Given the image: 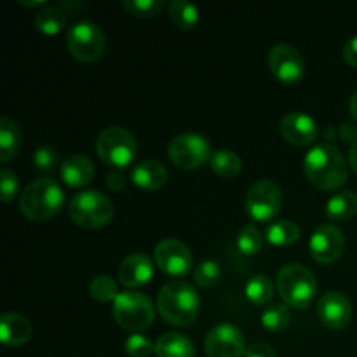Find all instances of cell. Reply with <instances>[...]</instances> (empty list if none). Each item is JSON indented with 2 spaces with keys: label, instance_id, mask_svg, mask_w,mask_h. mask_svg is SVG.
I'll return each instance as SVG.
<instances>
[{
  "label": "cell",
  "instance_id": "obj_35",
  "mask_svg": "<svg viewBox=\"0 0 357 357\" xmlns=\"http://www.w3.org/2000/svg\"><path fill=\"white\" fill-rule=\"evenodd\" d=\"M59 157L52 146H38L33 153V166L35 169L42 171V173H51L58 167Z\"/></svg>",
  "mask_w": 357,
  "mask_h": 357
},
{
  "label": "cell",
  "instance_id": "obj_42",
  "mask_svg": "<svg viewBox=\"0 0 357 357\" xmlns=\"http://www.w3.org/2000/svg\"><path fill=\"white\" fill-rule=\"evenodd\" d=\"M337 135H338V131L335 129V126H326V128L323 129V136L328 143L333 142V139L337 138Z\"/></svg>",
  "mask_w": 357,
  "mask_h": 357
},
{
  "label": "cell",
  "instance_id": "obj_44",
  "mask_svg": "<svg viewBox=\"0 0 357 357\" xmlns=\"http://www.w3.org/2000/svg\"><path fill=\"white\" fill-rule=\"evenodd\" d=\"M349 108H351L352 117H354V121L357 122V91H356L354 94H352L351 101H349Z\"/></svg>",
  "mask_w": 357,
  "mask_h": 357
},
{
  "label": "cell",
  "instance_id": "obj_26",
  "mask_svg": "<svg viewBox=\"0 0 357 357\" xmlns=\"http://www.w3.org/2000/svg\"><path fill=\"white\" fill-rule=\"evenodd\" d=\"M244 295L255 305H268L274 298V284L267 275L257 274L248 279L244 286Z\"/></svg>",
  "mask_w": 357,
  "mask_h": 357
},
{
  "label": "cell",
  "instance_id": "obj_14",
  "mask_svg": "<svg viewBox=\"0 0 357 357\" xmlns=\"http://www.w3.org/2000/svg\"><path fill=\"white\" fill-rule=\"evenodd\" d=\"M155 264L160 271L173 278H183L194 267V258L187 244L178 239H164L160 241L153 251Z\"/></svg>",
  "mask_w": 357,
  "mask_h": 357
},
{
  "label": "cell",
  "instance_id": "obj_16",
  "mask_svg": "<svg viewBox=\"0 0 357 357\" xmlns=\"http://www.w3.org/2000/svg\"><path fill=\"white\" fill-rule=\"evenodd\" d=\"M281 135L291 145L307 146L319 136V128L310 115L303 112H289L281 121Z\"/></svg>",
  "mask_w": 357,
  "mask_h": 357
},
{
  "label": "cell",
  "instance_id": "obj_41",
  "mask_svg": "<svg viewBox=\"0 0 357 357\" xmlns=\"http://www.w3.org/2000/svg\"><path fill=\"white\" fill-rule=\"evenodd\" d=\"M84 7H86V3L79 2V0H70V2L59 3V9H61L65 14H68V13L73 14V13H77V10L84 9Z\"/></svg>",
  "mask_w": 357,
  "mask_h": 357
},
{
  "label": "cell",
  "instance_id": "obj_9",
  "mask_svg": "<svg viewBox=\"0 0 357 357\" xmlns=\"http://www.w3.org/2000/svg\"><path fill=\"white\" fill-rule=\"evenodd\" d=\"M167 155L180 169H199L209 162L213 152L208 138L197 132H181L176 135L167 145Z\"/></svg>",
  "mask_w": 357,
  "mask_h": 357
},
{
  "label": "cell",
  "instance_id": "obj_34",
  "mask_svg": "<svg viewBox=\"0 0 357 357\" xmlns=\"http://www.w3.org/2000/svg\"><path fill=\"white\" fill-rule=\"evenodd\" d=\"M124 349L131 357H150L155 352V344L142 333H132L126 338Z\"/></svg>",
  "mask_w": 357,
  "mask_h": 357
},
{
  "label": "cell",
  "instance_id": "obj_28",
  "mask_svg": "<svg viewBox=\"0 0 357 357\" xmlns=\"http://www.w3.org/2000/svg\"><path fill=\"white\" fill-rule=\"evenodd\" d=\"M209 166L218 176L234 178L241 173L243 162H241V157L232 150H216L209 159Z\"/></svg>",
  "mask_w": 357,
  "mask_h": 357
},
{
  "label": "cell",
  "instance_id": "obj_25",
  "mask_svg": "<svg viewBox=\"0 0 357 357\" xmlns=\"http://www.w3.org/2000/svg\"><path fill=\"white\" fill-rule=\"evenodd\" d=\"M302 236V230L291 220H278V222L271 223L265 232V237L274 246H291Z\"/></svg>",
  "mask_w": 357,
  "mask_h": 357
},
{
  "label": "cell",
  "instance_id": "obj_29",
  "mask_svg": "<svg viewBox=\"0 0 357 357\" xmlns=\"http://www.w3.org/2000/svg\"><path fill=\"white\" fill-rule=\"evenodd\" d=\"M35 26L44 35H56L66 26V14L59 7H44L35 14Z\"/></svg>",
  "mask_w": 357,
  "mask_h": 357
},
{
  "label": "cell",
  "instance_id": "obj_8",
  "mask_svg": "<svg viewBox=\"0 0 357 357\" xmlns=\"http://www.w3.org/2000/svg\"><path fill=\"white\" fill-rule=\"evenodd\" d=\"M66 49L79 61H98L107 51V37L100 24L89 20L77 21L66 30Z\"/></svg>",
  "mask_w": 357,
  "mask_h": 357
},
{
  "label": "cell",
  "instance_id": "obj_3",
  "mask_svg": "<svg viewBox=\"0 0 357 357\" xmlns=\"http://www.w3.org/2000/svg\"><path fill=\"white\" fill-rule=\"evenodd\" d=\"M65 194L51 178H37L20 195V209L31 222H47L61 211Z\"/></svg>",
  "mask_w": 357,
  "mask_h": 357
},
{
  "label": "cell",
  "instance_id": "obj_19",
  "mask_svg": "<svg viewBox=\"0 0 357 357\" xmlns=\"http://www.w3.org/2000/svg\"><path fill=\"white\" fill-rule=\"evenodd\" d=\"M0 338L6 347H21L31 338L30 321L16 312L3 314L0 317Z\"/></svg>",
  "mask_w": 357,
  "mask_h": 357
},
{
  "label": "cell",
  "instance_id": "obj_6",
  "mask_svg": "<svg viewBox=\"0 0 357 357\" xmlns=\"http://www.w3.org/2000/svg\"><path fill=\"white\" fill-rule=\"evenodd\" d=\"M96 153L107 166L124 169L131 166L138 155V142L129 129L112 126L103 129L96 138Z\"/></svg>",
  "mask_w": 357,
  "mask_h": 357
},
{
  "label": "cell",
  "instance_id": "obj_17",
  "mask_svg": "<svg viewBox=\"0 0 357 357\" xmlns=\"http://www.w3.org/2000/svg\"><path fill=\"white\" fill-rule=\"evenodd\" d=\"M153 261L146 255L135 253L122 260L119 267V279L126 288H139L152 281Z\"/></svg>",
  "mask_w": 357,
  "mask_h": 357
},
{
  "label": "cell",
  "instance_id": "obj_27",
  "mask_svg": "<svg viewBox=\"0 0 357 357\" xmlns=\"http://www.w3.org/2000/svg\"><path fill=\"white\" fill-rule=\"evenodd\" d=\"M261 326L271 333H281L291 321V312L286 303H271L261 312Z\"/></svg>",
  "mask_w": 357,
  "mask_h": 357
},
{
  "label": "cell",
  "instance_id": "obj_7",
  "mask_svg": "<svg viewBox=\"0 0 357 357\" xmlns=\"http://www.w3.org/2000/svg\"><path fill=\"white\" fill-rule=\"evenodd\" d=\"M114 317L119 326L124 330L139 333L153 323L155 310L149 296L135 289H128L119 293L117 298L114 300Z\"/></svg>",
  "mask_w": 357,
  "mask_h": 357
},
{
  "label": "cell",
  "instance_id": "obj_23",
  "mask_svg": "<svg viewBox=\"0 0 357 357\" xmlns=\"http://www.w3.org/2000/svg\"><path fill=\"white\" fill-rule=\"evenodd\" d=\"M357 215V194L352 190H344L335 194L326 202V216L331 222H345Z\"/></svg>",
  "mask_w": 357,
  "mask_h": 357
},
{
  "label": "cell",
  "instance_id": "obj_11",
  "mask_svg": "<svg viewBox=\"0 0 357 357\" xmlns=\"http://www.w3.org/2000/svg\"><path fill=\"white\" fill-rule=\"evenodd\" d=\"M204 351L208 357H243L246 352L243 331L232 323L216 324L206 335Z\"/></svg>",
  "mask_w": 357,
  "mask_h": 357
},
{
  "label": "cell",
  "instance_id": "obj_20",
  "mask_svg": "<svg viewBox=\"0 0 357 357\" xmlns=\"http://www.w3.org/2000/svg\"><path fill=\"white\" fill-rule=\"evenodd\" d=\"M167 169L155 159H146L136 164L131 171V181L143 190H157L167 183Z\"/></svg>",
  "mask_w": 357,
  "mask_h": 357
},
{
  "label": "cell",
  "instance_id": "obj_43",
  "mask_svg": "<svg viewBox=\"0 0 357 357\" xmlns=\"http://www.w3.org/2000/svg\"><path fill=\"white\" fill-rule=\"evenodd\" d=\"M349 162H351V167L357 173V143L351 146V153H349Z\"/></svg>",
  "mask_w": 357,
  "mask_h": 357
},
{
  "label": "cell",
  "instance_id": "obj_30",
  "mask_svg": "<svg viewBox=\"0 0 357 357\" xmlns=\"http://www.w3.org/2000/svg\"><path fill=\"white\" fill-rule=\"evenodd\" d=\"M236 244L241 253L248 255V257H253V255L260 253L261 248H264V236H261V232L257 227L248 223L237 234Z\"/></svg>",
  "mask_w": 357,
  "mask_h": 357
},
{
  "label": "cell",
  "instance_id": "obj_39",
  "mask_svg": "<svg viewBox=\"0 0 357 357\" xmlns=\"http://www.w3.org/2000/svg\"><path fill=\"white\" fill-rule=\"evenodd\" d=\"M338 136L344 143H351V145H356L357 143V128L352 122H344V124L338 128Z\"/></svg>",
  "mask_w": 357,
  "mask_h": 357
},
{
  "label": "cell",
  "instance_id": "obj_5",
  "mask_svg": "<svg viewBox=\"0 0 357 357\" xmlns=\"http://www.w3.org/2000/svg\"><path fill=\"white\" fill-rule=\"evenodd\" d=\"M68 215L80 229L96 230L112 222L114 202L103 192L84 190L70 199Z\"/></svg>",
  "mask_w": 357,
  "mask_h": 357
},
{
  "label": "cell",
  "instance_id": "obj_33",
  "mask_svg": "<svg viewBox=\"0 0 357 357\" xmlns=\"http://www.w3.org/2000/svg\"><path fill=\"white\" fill-rule=\"evenodd\" d=\"M122 7L132 16L152 17L160 13L164 7V0H122Z\"/></svg>",
  "mask_w": 357,
  "mask_h": 357
},
{
  "label": "cell",
  "instance_id": "obj_1",
  "mask_svg": "<svg viewBox=\"0 0 357 357\" xmlns=\"http://www.w3.org/2000/svg\"><path fill=\"white\" fill-rule=\"evenodd\" d=\"M303 171L310 183L321 190L340 188L349 176L344 155L331 143H321L310 149L303 159Z\"/></svg>",
  "mask_w": 357,
  "mask_h": 357
},
{
  "label": "cell",
  "instance_id": "obj_15",
  "mask_svg": "<svg viewBox=\"0 0 357 357\" xmlns=\"http://www.w3.org/2000/svg\"><path fill=\"white\" fill-rule=\"evenodd\" d=\"M317 317L330 330H345L352 319L351 300L342 291L324 293L317 305Z\"/></svg>",
  "mask_w": 357,
  "mask_h": 357
},
{
  "label": "cell",
  "instance_id": "obj_18",
  "mask_svg": "<svg viewBox=\"0 0 357 357\" xmlns=\"http://www.w3.org/2000/svg\"><path fill=\"white\" fill-rule=\"evenodd\" d=\"M59 173H61V180L65 181L68 187H86V185H89L94 178V164L87 155L73 153V155L66 157V159L63 160L61 167H59Z\"/></svg>",
  "mask_w": 357,
  "mask_h": 357
},
{
  "label": "cell",
  "instance_id": "obj_12",
  "mask_svg": "<svg viewBox=\"0 0 357 357\" xmlns=\"http://www.w3.org/2000/svg\"><path fill=\"white\" fill-rule=\"evenodd\" d=\"M345 250V236L338 227L323 223L312 232L309 241L310 257L321 265H330L342 257Z\"/></svg>",
  "mask_w": 357,
  "mask_h": 357
},
{
  "label": "cell",
  "instance_id": "obj_37",
  "mask_svg": "<svg viewBox=\"0 0 357 357\" xmlns=\"http://www.w3.org/2000/svg\"><path fill=\"white\" fill-rule=\"evenodd\" d=\"M244 357H278V352L264 342H255V344L248 345Z\"/></svg>",
  "mask_w": 357,
  "mask_h": 357
},
{
  "label": "cell",
  "instance_id": "obj_38",
  "mask_svg": "<svg viewBox=\"0 0 357 357\" xmlns=\"http://www.w3.org/2000/svg\"><path fill=\"white\" fill-rule=\"evenodd\" d=\"M126 183H128V180H126V176L119 169H112L107 174V187L112 192H122L126 188Z\"/></svg>",
  "mask_w": 357,
  "mask_h": 357
},
{
  "label": "cell",
  "instance_id": "obj_2",
  "mask_svg": "<svg viewBox=\"0 0 357 357\" xmlns=\"http://www.w3.org/2000/svg\"><path fill=\"white\" fill-rule=\"evenodd\" d=\"M201 300L194 286L181 279L166 282L157 293V309L160 317L173 326H190L199 316Z\"/></svg>",
  "mask_w": 357,
  "mask_h": 357
},
{
  "label": "cell",
  "instance_id": "obj_45",
  "mask_svg": "<svg viewBox=\"0 0 357 357\" xmlns=\"http://www.w3.org/2000/svg\"><path fill=\"white\" fill-rule=\"evenodd\" d=\"M21 6H26V7H40L44 6L45 0H17Z\"/></svg>",
  "mask_w": 357,
  "mask_h": 357
},
{
  "label": "cell",
  "instance_id": "obj_32",
  "mask_svg": "<svg viewBox=\"0 0 357 357\" xmlns=\"http://www.w3.org/2000/svg\"><path fill=\"white\" fill-rule=\"evenodd\" d=\"M222 278V267L216 260H204L195 267L194 281L199 288H213Z\"/></svg>",
  "mask_w": 357,
  "mask_h": 357
},
{
  "label": "cell",
  "instance_id": "obj_13",
  "mask_svg": "<svg viewBox=\"0 0 357 357\" xmlns=\"http://www.w3.org/2000/svg\"><path fill=\"white\" fill-rule=\"evenodd\" d=\"M268 66L278 80L286 86L300 82L305 75V61L293 45L278 44L268 52Z\"/></svg>",
  "mask_w": 357,
  "mask_h": 357
},
{
  "label": "cell",
  "instance_id": "obj_21",
  "mask_svg": "<svg viewBox=\"0 0 357 357\" xmlns=\"http://www.w3.org/2000/svg\"><path fill=\"white\" fill-rule=\"evenodd\" d=\"M155 354L157 357H194L195 349L190 338L176 331H169L160 335L155 342Z\"/></svg>",
  "mask_w": 357,
  "mask_h": 357
},
{
  "label": "cell",
  "instance_id": "obj_24",
  "mask_svg": "<svg viewBox=\"0 0 357 357\" xmlns=\"http://www.w3.org/2000/svg\"><path fill=\"white\" fill-rule=\"evenodd\" d=\"M167 10H169V20L180 30H194L199 24L201 17L199 9L187 0H173L167 6Z\"/></svg>",
  "mask_w": 357,
  "mask_h": 357
},
{
  "label": "cell",
  "instance_id": "obj_4",
  "mask_svg": "<svg viewBox=\"0 0 357 357\" xmlns=\"http://www.w3.org/2000/svg\"><path fill=\"white\" fill-rule=\"evenodd\" d=\"M282 303L293 309H307L317 295V279L302 264H288L278 272L275 279Z\"/></svg>",
  "mask_w": 357,
  "mask_h": 357
},
{
  "label": "cell",
  "instance_id": "obj_40",
  "mask_svg": "<svg viewBox=\"0 0 357 357\" xmlns=\"http://www.w3.org/2000/svg\"><path fill=\"white\" fill-rule=\"evenodd\" d=\"M344 59L351 66L357 68V35L349 38L344 45Z\"/></svg>",
  "mask_w": 357,
  "mask_h": 357
},
{
  "label": "cell",
  "instance_id": "obj_10",
  "mask_svg": "<svg viewBox=\"0 0 357 357\" xmlns=\"http://www.w3.org/2000/svg\"><path fill=\"white\" fill-rule=\"evenodd\" d=\"M282 208V190L272 180H258L248 188L246 211L255 222H271Z\"/></svg>",
  "mask_w": 357,
  "mask_h": 357
},
{
  "label": "cell",
  "instance_id": "obj_31",
  "mask_svg": "<svg viewBox=\"0 0 357 357\" xmlns=\"http://www.w3.org/2000/svg\"><path fill=\"white\" fill-rule=\"evenodd\" d=\"M89 293L96 302L108 303L119 296L117 282L110 275H96L89 284Z\"/></svg>",
  "mask_w": 357,
  "mask_h": 357
},
{
  "label": "cell",
  "instance_id": "obj_22",
  "mask_svg": "<svg viewBox=\"0 0 357 357\" xmlns=\"http://www.w3.org/2000/svg\"><path fill=\"white\" fill-rule=\"evenodd\" d=\"M21 142H23V136H21L17 122L9 117L0 119V160L2 162H9L17 155Z\"/></svg>",
  "mask_w": 357,
  "mask_h": 357
},
{
  "label": "cell",
  "instance_id": "obj_36",
  "mask_svg": "<svg viewBox=\"0 0 357 357\" xmlns=\"http://www.w3.org/2000/svg\"><path fill=\"white\" fill-rule=\"evenodd\" d=\"M17 188H20V181L14 171H10L9 167H3L0 171V199L2 202H10L17 195Z\"/></svg>",
  "mask_w": 357,
  "mask_h": 357
}]
</instances>
